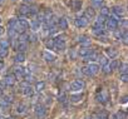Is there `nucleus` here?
I'll return each instance as SVG.
<instances>
[{
    "mask_svg": "<svg viewBox=\"0 0 128 119\" xmlns=\"http://www.w3.org/2000/svg\"><path fill=\"white\" fill-rule=\"evenodd\" d=\"M84 16L89 20V19H93L94 16H96V11H94V9L93 8H88V9H86V13H84Z\"/></svg>",
    "mask_w": 128,
    "mask_h": 119,
    "instance_id": "f3484780",
    "label": "nucleus"
},
{
    "mask_svg": "<svg viewBox=\"0 0 128 119\" xmlns=\"http://www.w3.org/2000/svg\"><path fill=\"white\" fill-rule=\"evenodd\" d=\"M34 113H35V117H36L38 119H44L45 115H46V110H45L44 105H42V104H38V105L35 107Z\"/></svg>",
    "mask_w": 128,
    "mask_h": 119,
    "instance_id": "20e7f679",
    "label": "nucleus"
},
{
    "mask_svg": "<svg viewBox=\"0 0 128 119\" xmlns=\"http://www.w3.org/2000/svg\"><path fill=\"white\" fill-rule=\"evenodd\" d=\"M9 105H10V104H8L5 100L0 99V109H2L3 112H6V110H8V108H9Z\"/></svg>",
    "mask_w": 128,
    "mask_h": 119,
    "instance_id": "c756f323",
    "label": "nucleus"
},
{
    "mask_svg": "<svg viewBox=\"0 0 128 119\" xmlns=\"http://www.w3.org/2000/svg\"><path fill=\"white\" fill-rule=\"evenodd\" d=\"M113 14L117 16V18H123L124 15V9L122 6H114L113 8Z\"/></svg>",
    "mask_w": 128,
    "mask_h": 119,
    "instance_id": "dca6fc26",
    "label": "nucleus"
},
{
    "mask_svg": "<svg viewBox=\"0 0 128 119\" xmlns=\"http://www.w3.org/2000/svg\"><path fill=\"white\" fill-rule=\"evenodd\" d=\"M18 50L20 51V53H24L25 50H26V48H28V43L26 41H19V44H18Z\"/></svg>",
    "mask_w": 128,
    "mask_h": 119,
    "instance_id": "393cba45",
    "label": "nucleus"
},
{
    "mask_svg": "<svg viewBox=\"0 0 128 119\" xmlns=\"http://www.w3.org/2000/svg\"><path fill=\"white\" fill-rule=\"evenodd\" d=\"M8 49H4V48H0V59L2 58H5L6 55H8Z\"/></svg>",
    "mask_w": 128,
    "mask_h": 119,
    "instance_id": "79ce46f5",
    "label": "nucleus"
},
{
    "mask_svg": "<svg viewBox=\"0 0 128 119\" xmlns=\"http://www.w3.org/2000/svg\"><path fill=\"white\" fill-rule=\"evenodd\" d=\"M106 56L107 58H110V59H114L117 55H118V50L117 49H114V48H108V49H106Z\"/></svg>",
    "mask_w": 128,
    "mask_h": 119,
    "instance_id": "ddd939ff",
    "label": "nucleus"
},
{
    "mask_svg": "<svg viewBox=\"0 0 128 119\" xmlns=\"http://www.w3.org/2000/svg\"><path fill=\"white\" fill-rule=\"evenodd\" d=\"M5 119H13V118H12V117H8V118H5Z\"/></svg>",
    "mask_w": 128,
    "mask_h": 119,
    "instance_id": "bf43d9fd",
    "label": "nucleus"
},
{
    "mask_svg": "<svg viewBox=\"0 0 128 119\" xmlns=\"http://www.w3.org/2000/svg\"><path fill=\"white\" fill-rule=\"evenodd\" d=\"M2 99H3V100H5L8 104H12V103H13V95H4Z\"/></svg>",
    "mask_w": 128,
    "mask_h": 119,
    "instance_id": "a19ab883",
    "label": "nucleus"
},
{
    "mask_svg": "<svg viewBox=\"0 0 128 119\" xmlns=\"http://www.w3.org/2000/svg\"><path fill=\"white\" fill-rule=\"evenodd\" d=\"M78 41L80 43V45H83V48H88V46H90V39H89L88 36H86V35L79 36Z\"/></svg>",
    "mask_w": 128,
    "mask_h": 119,
    "instance_id": "f8f14e48",
    "label": "nucleus"
},
{
    "mask_svg": "<svg viewBox=\"0 0 128 119\" xmlns=\"http://www.w3.org/2000/svg\"><path fill=\"white\" fill-rule=\"evenodd\" d=\"M97 100L100 102V103H106L108 100V94L106 92H100V94L97 95Z\"/></svg>",
    "mask_w": 128,
    "mask_h": 119,
    "instance_id": "5701e85b",
    "label": "nucleus"
},
{
    "mask_svg": "<svg viewBox=\"0 0 128 119\" xmlns=\"http://www.w3.org/2000/svg\"><path fill=\"white\" fill-rule=\"evenodd\" d=\"M106 20H107L106 16H103V15H98L97 19H96V21H94V28L103 29V26H104V24H106Z\"/></svg>",
    "mask_w": 128,
    "mask_h": 119,
    "instance_id": "423d86ee",
    "label": "nucleus"
},
{
    "mask_svg": "<svg viewBox=\"0 0 128 119\" xmlns=\"http://www.w3.org/2000/svg\"><path fill=\"white\" fill-rule=\"evenodd\" d=\"M4 3V0H0V4H3Z\"/></svg>",
    "mask_w": 128,
    "mask_h": 119,
    "instance_id": "13d9d810",
    "label": "nucleus"
},
{
    "mask_svg": "<svg viewBox=\"0 0 128 119\" xmlns=\"http://www.w3.org/2000/svg\"><path fill=\"white\" fill-rule=\"evenodd\" d=\"M98 62H99L100 67H104V65L108 64V58H107L106 55H99V56H98Z\"/></svg>",
    "mask_w": 128,
    "mask_h": 119,
    "instance_id": "a878e982",
    "label": "nucleus"
},
{
    "mask_svg": "<svg viewBox=\"0 0 128 119\" xmlns=\"http://www.w3.org/2000/svg\"><path fill=\"white\" fill-rule=\"evenodd\" d=\"M8 34H9V38L13 39V40L18 39V36H19V34H18L16 31H14L13 29H10V28H9V30H8Z\"/></svg>",
    "mask_w": 128,
    "mask_h": 119,
    "instance_id": "c85d7f7f",
    "label": "nucleus"
},
{
    "mask_svg": "<svg viewBox=\"0 0 128 119\" xmlns=\"http://www.w3.org/2000/svg\"><path fill=\"white\" fill-rule=\"evenodd\" d=\"M45 89V83L44 82H36L35 83V87H34V90H36V92H43Z\"/></svg>",
    "mask_w": 128,
    "mask_h": 119,
    "instance_id": "b1692460",
    "label": "nucleus"
},
{
    "mask_svg": "<svg viewBox=\"0 0 128 119\" xmlns=\"http://www.w3.org/2000/svg\"><path fill=\"white\" fill-rule=\"evenodd\" d=\"M18 21H19V24L22 25V28L24 29V30H26L28 28H29V23H28V20L26 19H18Z\"/></svg>",
    "mask_w": 128,
    "mask_h": 119,
    "instance_id": "cd10ccee",
    "label": "nucleus"
},
{
    "mask_svg": "<svg viewBox=\"0 0 128 119\" xmlns=\"http://www.w3.org/2000/svg\"><path fill=\"white\" fill-rule=\"evenodd\" d=\"M82 73H83L84 75H87V77H92V74H90V72L88 70V68H87V67L82 68Z\"/></svg>",
    "mask_w": 128,
    "mask_h": 119,
    "instance_id": "09e8293b",
    "label": "nucleus"
},
{
    "mask_svg": "<svg viewBox=\"0 0 128 119\" xmlns=\"http://www.w3.org/2000/svg\"><path fill=\"white\" fill-rule=\"evenodd\" d=\"M45 46H46L48 49H53V48H54V39H48V40L45 41Z\"/></svg>",
    "mask_w": 128,
    "mask_h": 119,
    "instance_id": "4c0bfd02",
    "label": "nucleus"
},
{
    "mask_svg": "<svg viewBox=\"0 0 128 119\" xmlns=\"http://www.w3.org/2000/svg\"><path fill=\"white\" fill-rule=\"evenodd\" d=\"M14 60H15V63H18V64H20V63H24V62H25V54L19 51V53L15 55Z\"/></svg>",
    "mask_w": 128,
    "mask_h": 119,
    "instance_id": "4be33fe9",
    "label": "nucleus"
},
{
    "mask_svg": "<svg viewBox=\"0 0 128 119\" xmlns=\"http://www.w3.org/2000/svg\"><path fill=\"white\" fill-rule=\"evenodd\" d=\"M90 53H92V50H90L89 48H82V49H79L78 55H79V56H82V58L84 59V58H86V56H88Z\"/></svg>",
    "mask_w": 128,
    "mask_h": 119,
    "instance_id": "412c9836",
    "label": "nucleus"
},
{
    "mask_svg": "<svg viewBox=\"0 0 128 119\" xmlns=\"http://www.w3.org/2000/svg\"><path fill=\"white\" fill-rule=\"evenodd\" d=\"M117 118H118V119H127V115H126V113H124V112H118Z\"/></svg>",
    "mask_w": 128,
    "mask_h": 119,
    "instance_id": "8fccbe9b",
    "label": "nucleus"
},
{
    "mask_svg": "<svg viewBox=\"0 0 128 119\" xmlns=\"http://www.w3.org/2000/svg\"><path fill=\"white\" fill-rule=\"evenodd\" d=\"M109 11H110L109 8H107V6H102V8H100V14H99V15H103V16L107 18V16L109 15Z\"/></svg>",
    "mask_w": 128,
    "mask_h": 119,
    "instance_id": "473e14b6",
    "label": "nucleus"
},
{
    "mask_svg": "<svg viewBox=\"0 0 128 119\" xmlns=\"http://www.w3.org/2000/svg\"><path fill=\"white\" fill-rule=\"evenodd\" d=\"M4 67H5V64H4V62L2 60V59H0V70H2V69H4Z\"/></svg>",
    "mask_w": 128,
    "mask_h": 119,
    "instance_id": "864d4df0",
    "label": "nucleus"
},
{
    "mask_svg": "<svg viewBox=\"0 0 128 119\" xmlns=\"http://www.w3.org/2000/svg\"><path fill=\"white\" fill-rule=\"evenodd\" d=\"M87 68H88V70L90 72L92 77H93V75H96V74H98V73H99V69H100V67H99L98 64H94V63H90Z\"/></svg>",
    "mask_w": 128,
    "mask_h": 119,
    "instance_id": "9b49d317",
    "label": "nucleus"
},
{
    "mask_svg": "<svg viewBox=\"0 0 128 119\" xmlns=\"http://www.w3.org/2000/svg\"><path fill=\"white\" fill-rule=\"evenodd\" d=\"M14 73H15V77L20 79V78H24L26 70H25V68H24L23 65H18V67L14 68Z\"/></svg>",
    "mask_w": 128,
    "mask_h": 119,
    "instance_id": "0eeeda50",
    "label": "nucleus"
},
{
    "mask_svg": "<svg viewBox=\"0 0 128 119\" xmlns=\"http://www.w3.org/2000/svg\"><path fill=\"white\" fill-rule=\"evenodd\" d=\"M112 119H118V118H117V115H112Z\"/></svg>",
    "mask_w": 128,
    "mask_h": 119,
    "instance_id": "4d7b16f0",
    "label": "nucleus"
},
{
    "mask_svg": "<svg viewBox=\"0 0 128 119\" xmlns=\"http://www.w3.org/2000/svg\"><path fill=\"white\" fill-rule=\"evenodd\" d=\"M102 72H103L104 74H110V73H112V70H110V68L108 67V64L104 65V67H102Z\"/></svg>",
    "mask_w": 128,
    "mask_h": 119,
    "instance_id": "a18cd8bd",
    "label": "nucleus"
},
{
    "mask_svg": "<svg viewBox=\"0 0 128 119\" xmlns=\"http://www.w3.org/2000/svg\"><path fill=\"white\" fill-rule=\"evenodd\" d=\"M9 46H10V43H9L6 39H2V40H0V48L9 49Z\"/></svg>",
    "mask_w": 128,
    "mask_h": 119,
    "instance_id": "2f4dec72",
    "label": "nucleus"
},
{
    "mask_svg": "<svg viewBox=\"0 0 128 119\" xmlns=\"http://www.w3.org/2000/svg\"><path fill=\"white\" fill-rule=\"evenodd\" d=\"M19 41H28V34L23 33V34H19Z\"/></svg>",
    "mask_w": 128,
    "mask_h": 119,
    "instance_id": "37998d69",
    "label": "nucleus"
},
{
    "mask_svg": "<svg viewBox=\"0 0 128 119\" xmlns=\"http://www.w3.org/2000/svg\"><path fill=\"white\" fill-rule=\"evenodd\" d=\"M54 48H55L58 51L66 50V41H55V40H54Z\"/></svg>",
    "mask_w": 128,
    "mask_h": 119,
    "instance_id": "a211bd4d",
    "label": "nucleus"
},
{
    "mask_svg": "<svg viewBox=\"0 0 128 119\" xmlns=\"http://www.w3.org/2000/svg\"><path fill=\"white\" fill-rule=\"evenodd\" d=\"M58 100H59L60 103H66V102H67V97H66V94H60V95L58 97Z\"/></svg>",
    "mask_w": 128,
    "mask_h": 119,
    "instance_id": "de8ad7c7",
    "label": "nucleus"
},
{
    "mask_svg": "<svg viewBox=\"0 0 128 119\" xmlns=\"http://www.w3.org/2000/svg\"><path fill=\"white\" fill-rule=\"evenodd\" d=\"M122 103H124V104L127 103V97H123V99H122Z\"/></svg>",
    "mask_w": 128,
    "mask_h": 119,
    "instance_id": "6e6d98bb",
    "label": "nucleus"
},
{
    "mask_svg": "<svg viewBox=\"0 0 128 119\" xmlns=\"http://www.w3.org/2000/svg\"><path fill=\"white\" fill-rule=\"evenodd\" d=\"M20 87H22V93H23L25 97H33V94H34V89L32 88V85H30L29 83L23 82V83L20 84Z\"/></svg>",
    "mask_w": 128,
    "mask_h": 119,
    "instance_id": "f03ea898",
    "label": "nucleus"
},
{
    "mask_svg": "<svg viewBox=\"0 0 128 119\" xmlns=\"http://www.w3.org/2000/svg\"><path fill=\"white\" fill-rule=\"evenodd\" d=\"M38 6L36 5H32L29 6V14H38Z\"/></svg>",
    "mask_w": 128,
    "mask_h": 119,
    "instance_id": "ea45409f",
    "label": "nucleus"
},
{
    "mask_svg": "<svg viewBox=\"0 0 128 119\" xmlns=\"http://www.w3.org/2000/svg\"><path fill=\"white\" fill-rule=\"evenodd\" d=\"M93 33H94L96 35H99V36L104 34V31H103V29H99V28H94V29H93Z\"/></svg>",
    "mask_w": 128,
    "mask_h": 119,
    "instance_id": "c03bdc74",
    "label": "nucleus"
},
{
    "mask_svg": "<svg viewBox=\"0 0 128 119\" xmlns=\"http://www.w3.org/2000/svg\"><path fill=\"white\" fill-rule=\"evenodd\" d=\"M43 59H44L45 62H48V63H53V62L55 60V55H54L53 53L45 50V51L43 53Z\"/></svg>",
    "mask_w": 128,
    "mask_h": 119,
    "instance_id": "9d476101",
    "label": "nucleus"
},
{
    "mask_svg": "<svg viewBox=\"0 0 128 119\" xmlns=\"http://www.w3.org/2000/svg\"><path fill=\"white\" fill-rule=\"evenodd\" d=\"M58 26H59L60 29H63V30L68 29V21H67V19H66V18H60V19L58 20Z\"/></svg>",
    "mask_w": 128,
    "mask_h": 119,
    "instance_id": "aec40b11",
    "label": "nucleus"
},
{
    "mask_svg": "<svg viewBox=\"0 0 128 119\" xmlns=\"http://www.w3.org/2000/svg\"><path fill=\"white\" fill-rule=\"evenodd\" d=\"M4 88H5V83L2 82V83H0V97H2L3 93H4Z\"/></svg>",
    "mask_w": 128,
    "mask_h": 119,
    "instance_id": "3c124183",
    "label": "nucleus"
},
{
    "mask_svg": "<svg viewBox=\"0 0 128 119\" xmlns=\"http://www.w3.org/2000/svg\"><path fill=\"white\" fill-rule=\"evenodd\" d=\"M98 56H99V55H98L97 53L92 51V53H90L88 56H86V58H84V60H86V62H92V63H93V62L98 60Z\"/></svg>",
    "mask_w": 128,
    "mask_h": 119,
    "instance_id": "6ab92c4d",
    "label": "nucleus"
},
{
    "mask_svg": "<svg viewBox=\"0 0 128 119\" xmlns=\"http://www.w3.org/2000/svg\"><path fill=\"white\" fill-rule=\"evenodd\" d=\"M26 1H30V0H26Z\"/></svg>",
    "mask_w": 128,
    "mask_h": 119,
    "instance_id": "052dcab7",
    "label": "nucleus"
},
{
    "mask_svg": "<svg viewBox=\"0 0 128 119\" xmlns=\"http://www.w3.org/2000/svg\"><path fill=\"white\" fill-rule=\"evenodd\" d=\"M16 112H18L19 114H24V113L26 112V105H25V104H19Z\"/></svg>",
    "mask_w": 128,
    "mask_h": 119,
    "instance_id": "f704fd0d",
    "label": "nucleus"
},
{
    "mask_svg": "<svg viewBox=\"0 0 128 119\" xmlns=\"http://www.w3.org/2000/svg\"><path fill=\"white\" fill-rule=\"evenodd\" d=\"M92 4H93V9L94 8H102L103 0H92Z\"/></svg>",
    "mask_w": 128,
    "mask_h": 119,
    "instance_id": "e433bc0d",
    "label": "nucleus"
},
{
    "mask_svg": "<svg viewBox=\"0 0 128 119\" xmlns=\"http://www.w3.org/2000/svg\"><path fill=\"white\" fill-rule=\"evenodd\" d=\"M0 21H2V19H0Z\"/></svg>",
    "mask_w": 128,
    "mask_h": 119,
    "instance_id": "680f3d73",
    "label": "nucleus"
},
{
    "mask_svg": "<svg viewBox=\"0 0 128 119\" xmlns=\"http://www.w3.org/2000/svg\"><path fill=\"white\" fill-rule=\"evenodd\" d=\"M3 34H4V28L0 25V35H3Z\"/></svg>",
    "mask_w": 128,
    "mask_h": 119,
    "instance_id": "5fc2aeb1",
    "label": "nucleus"
},
{
    "mask_svg": "<svg viewBox=\"0 0 128 119\" xmlns=\"http://www.w3.org/2000/svg\"><path fill=\"white\" fill-rule=\"evenodd\" d=\"M118 20L114 18V16H110L109 19H107L106 20V25H107V29H109V30H116L117 28H118Z\"/></svg>",
    "mask_w": 128,
    "mask_h": 119,
    "instance_id": "39448f33",
    "label": "nucleus"
},
{
    "mask_svg": "<svg viewBox=\"0 0 128 119\" xmlns=\"http://www.w3.org/2000/svg\"><path fill=\"white\" fill-rule=\"evenodd\" d=\"M4 83H5V85L13 87V85L15 84V77H14L13 74H8V75L5 77V79H4Z\"/></svg>",
    "mask_w": 128,
    "mask_h": 119,
    "instance_id": "4468645a",
    "label": "nucleus"
},
{
    "mask_svg": "<svg viewBox=\"0 0 128 119\" xmlns=\"http://www.w3.org/2000/svg\"><path fill=\"white\" fill-rule=\"evenodd\" d=\"M96 119H108V115L104 112H99L96 114Z\"/></svg>",
    "mask_w": 128,
    "mask_h": 119,
    "instance_id": "c9c22d12",
    "label": "nucleus"
},
{
    "mask_svg": "<svg viewBox=\"0 0 128 119\" xmlns=\"http://www.w3.org/2000/svg\"><path fill=\"white\" fill-rule=\"evenodd\" d=\"M88 21L89 20L86 16H79V18L76 19V25H77V28H84V26L88 25Z\"/></svg>",
    "mask_w": 128,
    "mask_h": 119,
    "instance_id": "1a4fd4ad",
    "label": "nucleus"
},
{
    "mask_svg": "<svg viewBox=\"0 0 128 119\" xmlns=\"http://www.w3.org/2000/svg\"><path fill=\"white\" fill-rule=\"evenodd\" d=\"M24 80H25L26 83H30V82H33V80H34V77H33L32 74H28V75L25 74V75H24Z\"/></svg>",
    "mask_w": 128,
    "mask_h": 119,
    "instance_id": "49530a36",
    "label": "nucleus"
},
{
    "mask_svg": "<svg viewBox=\"0 0 128 119\" xmlns=\"http://www.w3.org/2000/svg\"><path fill=\"white\" fill-rule=\"evenodd\" d=\"M83 93H80V92H77V93H74V94H70V97H69V100L72 102V103H79V102H82L83 100Z\"/></svg>",
    "mask_w": 128,
    "mask_h": 119,
    "instance_id": "6e6552de",
    "label": "nucleus"
},
{
    "mask_svg": "<svg viewBox=\"0 0 128 119\" xmlns=\"http://www.w3.org/2000/svg\"><path fill=\"white\" fill-rule=\"evenodd\" d=\"M120 80H122L123 83H127V80H128V75H127V74H120Z\"/></svg>",
    "mask_w": 128,
    "mask_h": 119,
    "instance_id": "603ef678",
    "label": "nucleus"
},
{
    "mask_svg": "<svg viewBox=\"0 0 128 119\" xmlns=\"http://www.w3.org/2000/svg\"><path fill=\"white\" fill-rule=\"evenodd\" d=\"M29 26H30V29L33 30V31H39V30H42V24L35 19V20H33L30 24H29Z\"/></svg>",
    "mask_w": 128,
    "mask_h": 119,
    "instance_id": "2eb2a0df",
    "label": "nucleus"
},
{
    "mask_svg": "<svg viewBox=\"0 0 128 119\" xmlns=\"http://www.w3.org/2000/svg\"><path fill=\"white\" fill-rule=\"evenodd\" d=\"M118 65H119V64H118V62H117V60H112V62L108 64V67L110 68V70H114V69H117V68H118Z\"/></svg>",
    "mask_w": 128,
    "mask_h": 119,
    "instance_id": "58836bf2",
    "label": "nucleus"
},
{
    "mask_svg": "<svg viewBox=\"0 0 128 119\" xmlns=\"http://www.w3.org/2000/svg\"><path fill=\"white\" fill-rule=\"evenodd\" d=\"M9 28L13 29L14 31H16L18 34H23V33H25V30L22 28V25L19 24V21H18L16 19H13V20L9 21Z\"/></svg>",
    "mask_w": 128,
    "mask_h": 119,
    "instance_id": "7ed1b4c3",
    "label": "nucleus"
},
{
    "mask_svg": "<svg viewBox=\"0 0 128 119\" xmlns=\"http://www.w3.org/2000/svg\"><path fill=\"white\" fill-rule=\"evenodd\" d=\"M84 87H86V83L82 79H77L70 84V90L72 92H82L84 89Z\"/></svg>",
    "mask_w": 128,
    "mask_h": 119,
    "instance_id": "f257e3e1",
    "label": "nucleus"
},
{
    "mask_svg": "<svg viewBox=\"0 0 128 119\" xmlns=\"http://www.w3.org/2000/svg\"><path fill=\"white\" fill-rule=\"evenodd\" d=\"M72 5H73L74 10H79V9L82 8V0H74Z\"/></svg>",
    "mask_w": 128,
    "mask_h": 119,
    "instance_id": "72a5a7b5",
    "label": "nucleus"
},
{
    "mask_svg": "<svg viewBox=\"0 0 128 119\" xmlns=\"http://www.w3.org/2000/svg\"><path fill=\"white\" fill-rule=\"evenodd\" d=\"M19 13H20V15H29V6L28 5H20Z\"/></svg>",
    "mask_w": 128,
    "mask_h": 119,
    "instance_id": "bb28decb",
    "label": "nucleus"
},
{
    "mask_svg": "<svg viewBox=\"0 0 128 119\" xmlns=\"http://www.w3.org/2000/svg\"><path fill=\"white\" fill-rule=\"evenodd\" d=\"M128 72V67H127V63H122L119 65V73L120 74H127Z\"/></svg>",
    "mask_w": 128,
    "mask_h": 119,
    "instance_id": "7c9ffc66",
    "label": "nucleus"
}]
</instances>
